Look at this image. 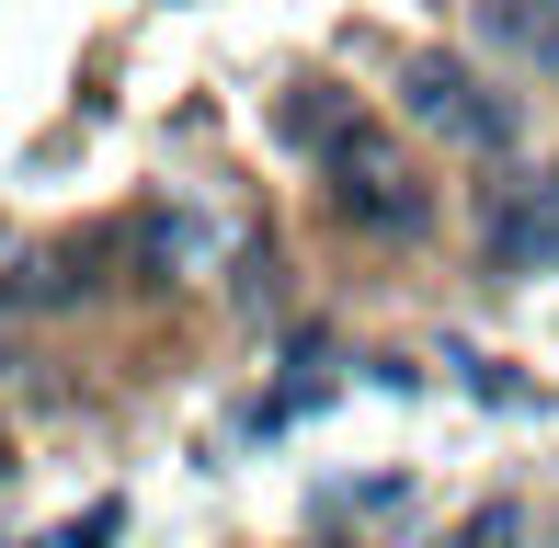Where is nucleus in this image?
I'll return each instance as SVG.
<instances>
[{"label": "nucleus", "instance_id": "f03ea898", "mask_svg": "<svg viewBox=\"0 0 559 548\" xmlns=\"http://www.w3.org/2000/svg\"><path fill=\"white\" fill-rule=\"evenodd\" d=\"M400 104H412V127H435L445 148H468V160H514L525 148L514 92H491L468 58H412L400 69Z\"/></svg>", "mask_w": 559, "mask_h": 548}, {"label": "nucleus", "instance_id": "6e6552de", "mask_svg": "<svg viewBox=\"0 0 559 548\" xmlns=\"http://www.w3.org/2000/svg\"><path fill=\"white\" fill-rule=\"evenodd\" d=\"M274 274H286V263H274V240H251V252H240V297H251V309H274V297H286Z\"/></svg>", "mask_w": 559, "mask_h": 548}, {"label": "nucleus", "instance_id": "39448f33", "mask_svg": "<svg viewBox=\"0 0 559 548\" xmlns=\"http://www.w3.org/2000/svg\"><path fill=\"white\" fill-rule=\"evenodd\" d=\"M343 127H354V92H286V115H274V138H286V148H309V160H320Z\"/></svg>", "mask_w": 559, "mask_h": 548}, {"label": "nucleus", "instance_id": "f257e3e1", "mask_svg": "<svg viewBox=\"0 0 559 548\" xmlns=\"http://www.w3.org/2000/svg\"><path fill=\"white\" fill-rule=\"evenodd\" d=\"M320 183H332V217L366 229V240H423V229H435V183H423V160L389 127H366V115L320 148Z\"/></svg>", "mask_w": 559, "mask_h": 548}, {"label": "nucleus", "instance_id": "0eeeda50", "mask_svg": "<svg viewBox=\"0 0 559 548\" xmlns=\"http://www.w3.org/2000/svg\"><path fill=\"white\" fill-rule=\"evenodd\" d=\"M115 537H126V503H92V514H69L46 548H115Z\"/></svg>", "mask_w": 559, "mask_h": 548}, {"label": "nucleus", "instance_id": "7ed1b4c3", "mask_svg": "<svg viewBox=\"0 0 559 548\" xmlns=\"http://www.w3.org/2000/svg\"><path fill=\"white\" fill-rule=\"evenodd\" d=\"M479 46L537 69V81H559V0H479Z\"/></svg>", "mask_w": 559, "mask_h": 548}, {"label": "nucleus", "instance_id": "20e7f679", "mask_svg": "<svg viewBox=\"0 0 559 548\" xmlns=\"http://www.w3.org/2000/svg\"><path fill=\"white\" fill-rule=\"evenodd\" d=\"M491 274H559V183H537L525 206H502V229H491Z\"/></svg>", "mask_w": 559, "mask_h": 548}, {"label": "nucleus", "instance_id": "1a4fd4ad", "mask_svg": "<svg viewBox=\"0 0 559 548\" xmlns=\"http://www.w3.org/2000/svg\"><path fill=\"white\" fill-rule=\"evenodd\" d=\"M0 468H12V445H0Z\"/></svg>", "mask_w": 559, "mask_h": 548}, {"label": "nucleus", "instance_id": "423d86ee", "mask_svg": "<svg viewBox=\"0 0 559 548\" xmlns=\"http://www.w3.org/2000/svg\"><path fill=\"white\" fill-rule=\"evenodd\" d=\"M445 548H525V503H479L468 526H456Z\"/></svg>", "mask_w": 559, "mask_h": 548}]
</instances>
